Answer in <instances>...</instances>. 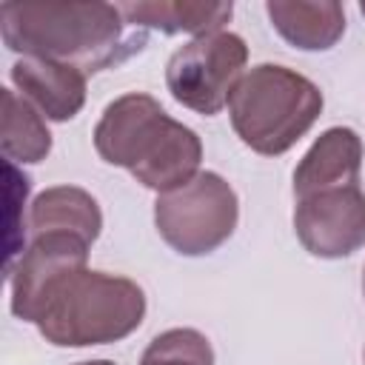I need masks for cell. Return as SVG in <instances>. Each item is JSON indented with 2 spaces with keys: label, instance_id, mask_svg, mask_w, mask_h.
Segmentation results:
<instances>
[{
  "label": "cell",
  "instance_id": "6da1fadb",
  "mask_svg": "<svg viewBox=\"0 0 365 365\" xmlns=\"http://www.w3.org/2000/svg\"><path fill=\"white\" fill-rule=\"evenodd\" d=\"M0 34L14 54L68 63L83 74L120 63L143 43L125 34L114 3H3Z\"/></svg>",
  "mask_w": 365,
  "mask_h": 365
},
{
  "label": "cell",
  "instance_id": "7a4b0ae2",
  "mask_svg": "<svg viewBox=\"0 0 365 365\" xmlns=\"http://www.w3.org/2000/svg\"><path fill=\"white\" fill-rule=\"evenodd\" d=\"M94 148L108 165L157 191H174L200 174L202 140L194 128L168 117L165 108L143 91L123 94L103 108L94 125Z\"/></svg>",
  "mask_w": 365,
  "mask_h": 365
},
{
  "label": "cell",
  "instance_id": "3957f363",
  "mask_svg": "<svg viewBox=\"0 0 365 365\" xmlns=\"http://www.w3.org/2000/svg\"><path fill=\"white\" fill-rule=\"evenodd\" d=\"M322 91L305 74L259 63L242 74L231 100L228 117L237 137L257 154L277 157L297 145L322 114Z\"/></svg>",
  "mask_w": 365,
  "mask_h": 365
},
{
  "label": "cell",
  "instance_id": "277c9868",
  "mask_svg": "<svg viewBox=\"0 0 365 365\" xmlns=\"http://www.w3.org/2000/svg\"><path fill=\"white\" fill-rule=\"evenodd\" d=\"M145 317L143 288L120 274H74L46 305L37 331L57 348H88L125 339Z\"/></svg>",
  "mask_w": 365,
  "mask_h": 365
},
{
  "label": "cell",
  "instance_id": "5b68a950",
  "mask_svg": "<svg viewBox=\"0 0 365 365\" xmlns=\"http://www.w3.org/2000/svg\"><path fill=\"white\" fill-rule=\"evenodd\" d=\"M237 220V194L217 171H200L185 185L157 194L154 202V225L160 237L182 257L217 251L234 234Z\"/></svg>",
  "mask_w": 365,
  "mask_h": 365
},
{
  "label": "cell",
  "instance_id": "8992f818",
  "mask_svg": "<svg viewBox=\"0 0 365 365\" xmlns=\"http://www.w3.org/2000/svg\"><path fill=\"white\" fill-rule=\"evenodd\" d=\"M248 63V46L234 31H211L177 48L165 66V86L171 97L205 117L220 114Z\"/></svg>",
  "mask_w": 365,
  "mask_h": 365
},
{
  "label": "cell",
  "instance_id": "52a82bcc",
  "mask_svg": "<svg viewBox=\"0 0 365 365\" xmlns=\"http://www.w3.org/2000/svg\"><path fill=\"white\" fill-rule=\"evenodd\" d=\"M88 248L83 237L51 231V234H37L29 248L20 254L17 265L9 271L11 282V314L23 322L37 325L43 317L46 305L51 297L86 268L88 262Z\"/></svg>",
  "mask_w": 365,
  "mask_h": 365
},
{
  "label": "cell",
  "instance_id": "ba28073f",
  "mask_svg": "<svg viewBox=\"0 0 365 365\" xmlns=\"http://www.w3.org/2000/svg\"><path fill=\"white\" fill-rule=\"evenodd\" d=\"M294 231L302 248L319 259H342L365 245V191L331 188L297 200Z\"/></svg>",
  "mask_w": 365,
  "mask_h": 365
},
{
  "label": "cell",
  "instance_id": "9c48e42d",
  "mask_svg": "<svg viewBox=\"0 0 365 365\" xmlns=\"http://www.w3.org/2000/svg\"><path fill=\"white\" fill-rule=\"evenodd\" d=\"M9 77L20 97H26L46 120L66 123L86 106V74L77 66L43 57H17Z\"/></svg>",
  "mask_w": 365,
  "mask_h": 365
},
{
  "label": "cell",
  "instance_id": "30bf717a",
  "mask_svg": "<svg viewBox=\"0 0 365 365\" xmlns=\"http://www.w3.org/2000/svg\"><path fill=\"white\" fill-rule=\"evenodd\" d=\"M362 157H365V145L354 128L348 125L325 128L294 168L297 200L319 191H331V188L356 185Z\"/></svg>",
  "mask_w": 365,
  "mask_h": 365
},
{
  "label": "cell",
  "instance_id": "8fae6325",
  "mask_svg": "<svg viewBox=\"0 0 365 365\" xmlns=\"http://www.w3.org/2000/svg\"><path fill=\"white\" fill-rule=\"evenodd\" d=\"M271 26L302 51H328L345 34V9L336 0H268Z\"/></svg>",
  "mask_w": 365,
  "mask_h": 365
},
{
  "label": "cell",
  "instance_id": "7c38bea8",
  "mask_svg": "<svg viewBox=\"0 0 365 365\" xmlns=\"http://www.w3.org/2000/svg\"><path fill=\"white\" fill-rule=\"evenodd\" d=\"M125 23L157 29L163 34H211L222 31L231 20L234 6L214 0V3H191V0H143V3H120Z\"/></svg>",
  "mask_w": 365,
  "mask_h": 365
},
{
  "label": "cell",
  "instance_id": "4fadbf2b",
  "mask_svg": "<svg viewBox=\"0 0 365 365\" xmlns=\"http://www.w3.org/2000/svg\"><path fill=\"white\" fill-rule=\"evenodd\" d=\"M29 225L37 234H74L86 242H94L103 231V211L97 200L77 185H54L34 197L29 211Z\"/></svg>",
  "mask_w": 365,
  "mask_h": 365
},
{
  "label": "cell",
  "instance_id": "5bb4252c",
  "mask_svg": "<svg viewBox=\"0 0 365 365\" xmlns=\"http://www.w3.org/2000/svg\"><path fill=\"white\" fill-rule=\"evenodd\" d=\"M0 145L9 163H40L51 151V131L43 114L17 91L3 88V134Z\"/></svg>",
  "mask_w": 365,
  "mask_h": 365
},
{
  "label": "cell",
  "instance_id": "9a60e30c",
  "mask_svg": "<svg viewBox=\"0 0 365 365\" xmlns=\"http://www.w3.org/2000/svg\"><path fill=\"white\" fill-rule=\"evenodd\" d=\"M140 365H214V351L197 328H168L148 342Z\"/></svg>",
  "mask_w": 365,
  "mask_h": 365
},
{
  "label": "cell",
  "instance_id": "2e32d148",
  "mask_svg": "<svg viewBox=\"0 0 365 365\" xmlns=\"http://www.w3.org/2000/svg\"><path fill=\"white\" fill-rule=\"evenodd\" d=\"M77 365H114L111 359H88V362H77Z\"/></svg>",
  "mask_w": 365,
  "mask_h": 365
},
{
  "label": "cell",
  "instance_id": "e0dca14e",
  "mask_svg": "<svg viewBox=\"0 0 365 365\" xmlns=\"http://www.w3.org/2000/svg\"><path fill=\"white\" fill-rule=\"evenodd\" d=\"M359 11H362V14H365V3H359Z\"/></svg>",
  "mask_w": 365,
  "mask_h": 365
},
{
  "label": "cell",
  "instance_id": "ac0fdd59",
  "mask_svg": "<svg viewBox=\"0 0 365 365\" xmlns=\"http://www.w3.org/2000/svg\"><path fill=\"white\" fill-rule=\"evenodd\" d=\"M362 291H365V271H362Z\"/></svg>",
  "mask_w": 365,
  "mask_h": 365
}]
</instances>
